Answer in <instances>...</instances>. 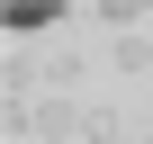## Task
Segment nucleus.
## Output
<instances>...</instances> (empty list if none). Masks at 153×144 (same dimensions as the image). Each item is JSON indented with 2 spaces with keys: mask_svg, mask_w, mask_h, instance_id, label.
Listing matches in <instances>:
<instances>
[{
  "mask_svg": "<svg viewBox=\"0 0 153 144\" xmlns=\"http://www.w3.org/2000/svg\"><path fill=\"white\" fill-rule=\"evenodd\" d=\"M36 27H54V0H18L9 9V36H36Z\"/></svg>",
  "mask_w": 153,
  "mask_h": 144,
  "instance_id": "nucleus-1",
  "label": "nucleus"
}]
</instances>
